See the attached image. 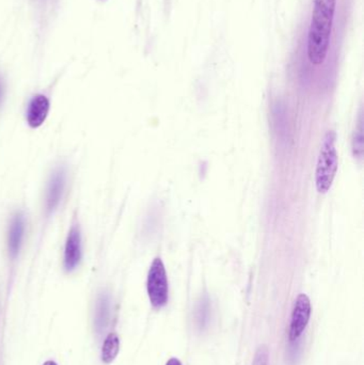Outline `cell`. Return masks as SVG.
I'll return each mask as SVG.
<instances>
[{"label":"cell","instance_id":"cell-3","mask_svg":"<svg viewBox=\"0 0 364 365\" xmlns=\"http://www.w3.org/2000/svg\"><path fill=\"white\" fill-rule=\"evenodd\" d=\"M148 299L155 309L164 307L168 303L169 284L166 268L162 259L155 258L152 262L146 280Z\"/></svg>","mask_w":364,"mask_h":365},{"label":"cell","instance_id":"cell-2","mask_svg":"<svg viewBox=\"0 0 364 365\" xmlns=\"http://www.w3.org/2000/svg\"><path fill=\"white\" fill-rule=\"evenodd\" d=\"M337 136L333 130L325 135L322 148L319 151L315 171V185L319 193L330 191L337 172V153L335 149Z\"/></svg>","mask_w":364,"mask_h":365},{"label":"cell","instance_id":"cell-12","mask_svg":"<svg viewBox=\"0 0 364 365\" xmlns=\"http://www.w3.org/2000/svg\"><path fill=\"white\" fill-rule=\"evenodd\" d=\"M166 365H183L178 358H171L167 361Z\"/></svg>","mask_w":364,"mask_h":365},{"label":"cell","instance_id":"cell-6","mask_svg":"<svg viewBox=\"0 0 364 365\" xmlns=\"http://www.w3.org/2000/svg\"><path fill=\"white\" fill-rule=\"evenodd\" d=\"M83 240H81L80 226L78 221L74 220L72 222L68 236H66V246H64V256H63V265L66 271L76 269L83 256Z\"/></svg>","mask_w":364,"mask_h":365},{"label":"cell","instance_id":"cell-7","mask_svg":"<svg viewBox=\"0 0 364 365\" xmlns=\"http://www.w3.org/2000/svg\"><path fill=\"white\" fill-rule=\"evenodd\" d=\"M24 233H25V216L23 213L18 212L12 216L8 229V252L12 260H15L20 254V248L23 245Z\"/></svg>","mask_w":364,"mask_h":365},{"label":"cell","instance_id":"cell-11","mask_svg":"<svg viewBox=\"0 0 364 365\" xmlns=\"http://www.w3.org/2000/svg\"><path fill=\"white\" fill-rule=\"evenodd\" d=\"M268 363H270V350L267 345L262 344L256 348L252 365H268Z\"/></svg>","mask_w":364,"mask_h":365},{"label":"cell","instance_id":"cell-5","mask_svg":"<svg viewBox=\"0 0 364 365\" xmlns=\"http://www.w3.org/2000/svg\"><path fill=\"white\" fill-rule=\"evenodd\" d=\"M311 301L306 294H299L293 307L290 314V329H288V338L290 342L298 340L304 333L310 321Z\"/></svg>","mask_w":364,"mask_h":365},{"label":"cell","instance_id":"cell-1","mask_svg":"<svg viewBox=\"0 0 364 365\" xmlns=\"http://www.w3.org/2000/svg\"><path fill=\"white\" fill-rule=\"evenodd\" d=\"M335 9L337 0H314L307 41V56L316 67L322 65L328 55Z\"/></svg>","mask_w":364,"mask_h":365},{"label":"cell","instance_id":"cell-13","mask_svg":"<svg viewBox=\"0 0 364 365\" xmlns=\"http://www.w3.org/2000/svg\"><path fill=\"white\" fill-rule=\"evenodd\" d=\"M4 95V83L1 78H0V102H1V99H3Z\"/></svg>","mask_w":364,"mask_h":365},{"label":"cell","instance_id":"cell-8","mask_svg":"<svg viewBox=\"0 0 364 365\" xmlns=\"http://www.w3.org/2000/svg\"><path fill=\"white\" fill-rule=\"evenodd\" d=\"M50 101L43 95H36L28 104L26 120L28 125L32 128H38L46 122L50 112Z\"/></svg>","mask_w":364,"mask_h":365},{"label":"cell","instance_id":"cell-4","mask_svg":"<svg viewBox=\"0 0 364 365\" xmlns=\"http://www.w3.org/2000/svg\"><path fill=\"white\" fill-rule=\"evenodd\" d=\"M66 179H68V171L66 167L62 165L56 167L50 175L46 185V195H44V209H46V216L52 215L60 205L66 191Z\"/></svg>","mask_w":364,"mask_h":365},{"label":"cell","instance_id":"cell-14","mask_svg":"<svg viewBox=\"0 0 364 365\" xmlns=\"http://www.w3.org/2000/svg\"><path fill=\"white\" fill-rule=\"evenodd\" d=\"M43 365H57V363H55L54 361H46Z\"/></svg>","mask_w":364,"mask_h":365},{"label":"cell","instance_id":"cell-10","mask_svg":"<svg viewBox=\"0 0 364 365\" xmlns=\"http://www.w3.org/2000/svg\"><path fill=\"white\" fill-rule=\"evenodd\" d=\"M363 121L360 117L359 123L354 132L353 151L356 158L362 159L363 156Z\"/></svg>","mask_w":364,"mask_h":365},{"label":"cell","instance_id":"cell-9","mask_svg":"<svg viewBox=\"0 0 364 365\" xmlns=\"http://www.w3.org/2000/svg\"><path fill=\"white\" fill-rule=\"evenodd\" d=\"M119 350V336L115 333L108 334L104 342L103 350H102V360L106 364H111L117 358Z\"/></svg>","mask_w":364,"mask_h":365}]
</instances>
